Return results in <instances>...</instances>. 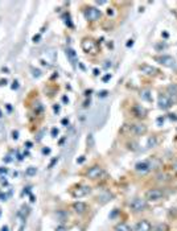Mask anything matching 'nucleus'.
<instances>
[{
	"mask_svg": "<svg viewBox=\"0 0 177 231\" xmlns=\"http://www.w3.org/2000/svg\"><path fill=\"white\" fill-rule=\"evenodd\" d=\"M129 209L134 213H141L148 209V201L141 197H136L129 202Z\"/></svg>",
	"mask_w": 177,
	"mask_h": 231,
	"instance_id": "nucleus-1",
	"label": "nucleus"
},
{
	"mask_svg": "<svg viewBox=\"0 0 177 231\" xmlns=\"http://www.w3.org/2000/svg\"><path fill=\"white\" fill-rule=\"evenodd\" d=\"M164 198V191L159 188H153V189H149L147 190L145 193V199L148 202H159Z\"/></svg>",
	"mask_w": 177,
	"mask_h": 231,
	"instance_id": "nucleus-2",
	"label": "nucleus"
},
{
	"mask_svg": "<svg viewBox=\"0 0 177 231\" xmlns=\"http://www.w3.org/2000/svg\"><path fill=\"white\" fill-rule=\"evenodd\" d=\"M90 193H91V188L89 185H77L74 189H71V197L74 198H82Z\"/></svg>",
	"mask_w": 177,
	"mask_h": 231,
	"instance_id": "nucleus-3",
	"label": "nucleus"
},
{
	"mask_svg": "<svg viewBox=\"0 0 177 231\" xmlns=\"http://www.w3.org/2000/svg\"><path fill=\"white\" fill-rule=\"evenodd\" d=\"M81 46H82V49H83V52H86V53H90V54L98 53V45L91 38H85V40H82Z\"/></svg>",
	"mask_w": 177,
	"mask_h": 231,
	"instance_id": "nucleus-4",
	"label": "nucleus"
},
{
	"mask_svg": "<svg viewBox=\"0 0 177 231\" xmlns=\"http://www.w3.org/2000/svg\"><path fill=\"white\" fill-rule=\"evenodd\" d=\"M103 173H104V170H103L102 167H99V165H92V167H90L89 169H87L86 177L89 178V180H99L103 176Z\"/></svg>",
	"mask_w": 177,
	"mask_h": 231,
	"instance_id": "nucleus-5",
	"label": "nucleus"
},
{
	"mask_svg": "<svg viewBox=\"0 0 177 231\" xmlns=\"http://www.w3.org/2000/svg\"><path fill=\"white\" fill-rule=\"evenodd\" d=\"M83 13H85L86 20H89V21H97V20H99L100 16H102L100 9L95 8V7H87V8H85Z\"/></svg>",
	"mask_w": 177,
	"mask_h": 231,
	"instance_id": "nucleus-6",
	"label": "nucleus"
},
{
	"mask_svg": "<svg viewBox=\"0 0 177 231\" xmlns=\"http://www.w3.org/2000/svg\"><path fill=\"white\" fill-rule=\"evenodd\" d=\"M157 104H159V108L160 110H168L172 107L173 101H172V98L168 94H160V95H159Z\"/></svg>",
	"mask_w": 177,
	"mask_h": 231,
	"instance_id": "nucleus-7",
	"label": "nucleus"
},
{
	"mask_svg": "<svg viewBox=\"0 0 177 231\" xmlns=\"http://www.w3.org/2000/svg\"><path fill=\"white\" fill-rule=\"evenodd\" d=\"M71 209H73V211L75 213V214L82 215V214H85V213L89 211L90 207H89V205H87L86 202L77 201V202H74V203L71 205Z\"/></svg>",
	"mask_w": 177,
	"mask_h": 231,
	"instance_id": "nucleus-8",
	"label": "nucleus"
},
{
	"mask_svg": "<svg viewBox=\"0 0 177 231\" xmlns=\"http://www.w3.org/2000/svg\"><path fill=\"white\" fill-rule=\"evenodd\" d=\"M135 170H136L139 174H147V173H149L151 170V164L148 160H144V161H139L135 164Z\"/></svg>",
	"mask_w": 177,
	"mask_h": 231,
	"instance_id": "nucleus-9",
	"label": "nucleus"
},
{
	"mask_svg": "<svg viewBox=\"0 0 177 231\" xmlns=\"http://www.w3.org/2000/svg\"><path fill=\"white\" fill-rule=\"evenodd\" d=\"M129 131H131V133H134V135H136V136H143L147 133L148 128H147V125L143 124V123H135V124H131Z\"/></svg>",
	"mask_w": 177,
	"mask_h": 231,
	"instance_id": "nucleus-10",
	"label": "nucleus"
},
{
	"mask_svg": "<svg viewBox=\"0 0 177 231\" xmlns=\"http://www.w3.org/2000/svg\"><path fill=\"white\" fill-rule=\"evenodd\" d=\"M156 61H157L160 65L166 66V67H173L174 65H176V60H174L172 56H168V54H164V56L156 57Z\"/></svg>",
	"mask_w": 177,
	"mask_h": 231,
	"instance_id": "nucleus-11",
	"label": "nucleus"
},
{
	"mask_svg": "<svg viewBox=\"0 0 177 231\" xmlns=\"http://www.w3.org/2000/svg\"><path fill=\"white\" fill-rule=\"evenodd\" d=\"M152 223L148 219H140L135 225V231H152Z\"/></svg>",
	"mask_w": 177,
	"mask_h": 231,
	"instance_id": "nucleus-12",
	"label": "nucleus"
},
{
	"mask_svg": "<svg viewBox=\"0 0 177 231\" xmlns=\"http://www.w3.org/2000/svg\"><path fill=\"white\" fill-rule=\"evenodd\" d=\"M132 114H134L136 118L141 119V118H145V116H147V110H145L144 107H141V106H139V104H136V106L132 107Z\"/></svg>",
	"mask_w": 177,
	"mask_h": 231,
	"instance_id": "nucleus-13",
	"label": "nucleus"
},
{
	"mask_svg": "<svg viewBox=\"0 0 177 231\" xmlns=\"http://www.w3.org/2000/svg\"><path fill=\"white\" fill-rule=\"evenodd\" d=\"M140 70H141V73H144V74H147V75H156L159 73V70L156 69V67L145 65V64L140 66Z\"/></svg>",
	"mask_w": 177,
	"mask_h": 231,
	"instance_id": "nucleus-14",
	"label": "nucleus"
},
{
	"mask_svg": "<svg viewBox=\"0 0 177 231\" xmlns=\"http://www.w3.org/2000/svg\"><path fill=\"white\" fill-rule=\"evenodd\" d=\"M114 231H134V228L126 222H119L114 226Z\"/></svg>",
	"mask_w": 177,
	"mask_h": 231,
	"instance_id": "nucleus-15",
	"label": "nucleus"
},
{
	"mask_svg": "<svg viewBox=\"0 0 177 231\" xmlns=\"http://www.w3.org/2000/svg\"><path fill=\"white\" fill-rule=\"evenodd\" d=\"M29 213H31V209H29V206H26V205H23V206H21V209L18 210L17 215L21 218V220H23V222H25V219H26V217H28Z\"/></svg>",
	"mask_w": 177,
	"mask_h": 231,
	"instance_id": "nucleus-16",
	"label": "nucleus"
},
{
	"mask_svg": "<svg viewBox=\"0 0 177 231\" xmlns=\"http://www.w3.org/2000/svg\"><path fill=\"white\" fill-rule=\"evenodd\" d=\"M55 217H57V219L60 220V222H65V220L69 219V213L66 211V210H58V211L55 213Z\"/></svg>",
	"mask_w": 177,
	"mask_h": 231,
	"instance_id": "nucleus-17",
	"label": "nucleus"
},
{
	"mask_svg": "<svg viewBox=\"0 0 177 231\" xmlns=\"http://www.w3.org/2000/svg\"><path fill=\"white\" fill-rule=\"evenodd\" d=\"M66 56L70 58V61H71V64L73 65H75V62H77V54H75V52L73 50V49H70L69 48L68 50H66Z\"/></svg>",
	"mask_w": 177,
	"mask_h": 231,
	"instance_id": "nucleus-18",
	"label": "nucleus"
},
{
	"mask_svg": "<svg viewBox=\"0 0 177 231\" xmlns=\"http://www.w3.org/2000/svg\"><path fill=\"white\" fill-rule=\"evenodd\" d=\"M152 231H169V226L166 223H157L155 227H152Z\"/></svg>",
	"mask_w": 177,
	"mask_h": 231,
	"instance_id": "nucleus-19",
	"label": "nucleus"
},
{
	"mask_svg": "<svg viewBox=\"0 0 177 231\" xmlns=\"http://www.w3.org/2000/svg\"><path fill=\"white\" fill-rule=\"evenodd\" d=\"M140 96H141V99H144V101H147V102L152 101V95H151V91L149 90H141Z\"/></svg>",
	"mask_w": 177,
	"mask_h": 231,
	"instance_id": "nucleus-20",
	"label": "nucleus"
},
{
	"mask_svg": "<svg viewBox=\"0 0 177 231\" xmlns=\"http://www.w3.org/2000/svg\"><path fill=\"white\" fill-rule=\"evenodd\" d=\"M37 174V168L36 167H28L25 169V176L28 177H33V176Z\"/></svg>",
	"mask_w": 177,
	"mask_h": 231,
	"instance_id": "nucleus-21",
	"label": "nucleus"
},
{
	"mask_svg": "<svg viewBox=\"0 0 177 231\" xmlns=\"http://www.w3.org/2000/svg\"><path fill=\"white\" fill-rule=\"evenodd\" d=\"M156 144H157V139H156V136H152V137L148 139V144H147L148 148H153V147H156Z\"/></svg>",
	"mask_w": 177,
	"mask_h": 231,
	"instance_id": "nucleus-22",
	"label": "nucleus"
},
{
	"mask_svg": "<svg viewBox=\"0 0 177 231\" xmlns=\"http://www.w3.org/2000/svg\"><path fill=\"white\" fill-rule=\"evenodd\" d=\"M57 162H58V157H53L52 161H50V162H49V165H48V168H49V169H52V168L54 167V165L57 164Z\"/></svg>",
	"mask_w": 177,
	"mask_h": 231,
	"instance_id": "nucleus-23",
	"label": "nucleus"
},
{
	"mask_svg": "<svg viewBox=\"0 0 177 231\" xmlns=\"http://www.w3.org/2000/svg\"><path fill=\"white\" fill-rule=\"evenodd\" d=\"M32 72H33V77H36V78H38L40 75H41V70H38V69L32 67Z\"/></svg>",
	"mask_w": 177,
	"mask_h": 231,
	"instance_id": "nucleus-24",
	"label": "nucleus"
},
{
	"mask_svg": "<svg viewBox=\"0 0 177 231\" xmlns=\"http://www.w3.org/2000/svg\"><path fill=\"white\" fill-rule=\"evenodd\" d=\"M29 194H31V186H26V188H24L21 196H29Z\"/></svg>",
	"mask_w": 177,
	"mask_h": 231,
	"instance_id": "nucleus-25",
	"label": "nucleus"
},
{
	"mask_svg": "<svg viewBox=\"0 0 177 231\" xmlns=\"http://www.w3.org/2000/svg\"><path fill=\"white\" fill-rule=\"evenodd\" d=\"M55 231H68V228H66L65 225H60L55 227Z\"/></svg>",
	"mask_w": 177,
	"mask_h": 231,
	"instance_id": "nucleus-26",
	"label": "nucleus"
},
{
	"mask_svg": "<svg viewBox=\"0 0 177 231\" xmlns=\"http://www.w3.org/2000/svg\"><path fill=\"white\" fill-rule=\"evenodd\" d=\"M50 133H52V137H57V136H58V130H57V128H52V132H50Z\"/></svg>",
	"mask_w": 177,
	"mask_h": 231,
	"instance_id": "nucleus-27",
	"label": "nucleus"
},
{
	"mask_svg": "<svg viewBox=\"0 0 177 231\" xmlns=\"http://www.w3.org/2000/svg\"><path fill=\"white\" fill-rule=\"evenodd\" d=\"M0 184L3 186H8V181L5 180V177H0Z\"/></svg>",
	"mask_w": 177,
	"mask_h": 231,
	"instance_id": "nucleus-28",
	"label": "nucleus"
},
{
	"mask_svg": "<svg viewBox=\"0 0 177 231\" xmlns=\"http://www.w3.org/2000/svg\"><path fill=\"white\" fill-rule=\"evenodd\" d=\"M12 139L13 140H17L18 139V131H12Z\"/></svg>",
	"mask_w": 177,
	"mask_h": 231,
	"instance_id": "nucleus-29",
	"label": "nucleus"
},
{
	"mask_svg": "<svg viewBox=\"0 0 177 231\" xmlns=\"http://www.w3.org/2000/svg\"><path fill=\"white\" fill-rule=\"evenodd\" d=\"M40 38H41V36H40V35H34L32 40H33V43H38V41H40Z\"/></svg>",
	"mask_w": 177,
	"mask_h": 231,
	"instance_id": "nucleus-30",
	"label": "nucleus"
},
{
	"mask_svg": "<svg viewBox=\"0 0 177 231\" xmlns=\"http://www.w3.org/2000/svg\"><path fill=\"white\" fill-rule=\"evenodd\" d=\"M110 79H111V74H106L104 77L102 78V81H103V82H107V81H110Z\"/></svg>",
	"mask_w": 177,
	"mask_h": 231,
	"instance_id": "nucleus-31",
	"label": "nucleus"
},
{
	"mask_svg": "<svg viewBox=\"0 0 177 231\" xmlns=\"http://www.w3.org/2000/svg\"><path fill=\"white\" fill-rule=\"evenodd\" d=\"M7 173H8V169H7V168L0 167V174H7Z\"/></svg>",
	"mask_w": 177,
	"mask_h": 231,
	"instance_id": "nucleus-32",
	"label": "nucleus"
},
{
	"mask_svg": "<svg viewBox=\"0 0 177 231\" xmlns=\"http://www.w3.org/2000/svg\"><path fill=\"white\" fill-rule=\"evenodd\" d=\"M107 91H106V90H103V91H100V93L99 94H98V95H99L100 96V98H104V96H107Z\"/></svg>",
	"mask_w": 177,
	"mask_h": 231,
	"instance_id": "nucleus-33",
	"label": "nucleus"
},
{
	"mask_svg": "<svg viewBox=\"0 0 177 231\" xmlns=\"http://www.w3.org/2000/svg\"><path fill=\"white\" fill-rule=\"evenodd\" d=\"M7 198H8V196H7V194H3V193H0V201H7Z\"/></svg>",
	"mask_w": 177,
	"mask_h": 231,
	"instance_id": "nucleus-34",
	"label": "nucleus"
},
{
	"mask_svg": "<svg viewBox=\"0 0 177 231\" xmlns=\"http://www.w3.org/2000/svg\"><path fill=\"white\" fill-rule=\"evenodd\" d=\"M118 213H119V210H118V209H114V210H112V213L110 214V218H114L116 214H118Z\"/></svg>",
	"mask_w": 177,
	"mask_h": 231,
	"instance_id": "nucleus-35",
	"label": "nucleus"
},
{
	"mask_svg": "<svg viewBox=\"0 0 177 231\" xmlns=\"http://www.w3.org/2000/svg\"><path fill=\"white\" fill-rule=\"evenodd\" d=\"M17 89H18V82H17V81H15L13 85H12V90H17Z\"/></svg>",
	"mask_w": 177,
	"mask_h": 231,
	"instance_id": "nucleus-36",
	"label": "nucleus"
},
{
	"mask_svg": "<svg viewBox=\"0 0 177 231\" xmlns=\"http://www.w3.org/2000/svg\"><path fill=\"white\" fill-rule=\"evenodd\" d=\"M60 108H61V107L58 106V104H54V106H53V110H54V112H57V114L60 112Z\"/></svg>",
	"mask_w": 177,
	"mask_h": 231,
	"instance_id": "nucleus-37",
	"label": "nucleus"
},
{
	"mask_svg": "<svg viewBox=\"0 0 177 231\" xmlns=\"http://www.w3.org/2000/svg\"><path fill=\"white\" fill-rule=\"evenodd\" d=\"M169 119H171V120H177V115L176 114H169Z\"/></svg>",
	"mask_w": 177,
	"mask_h": 231,
	"instance_id": "nucleus-38",
	"label": "nucleus"
},
{
	"mask_svg": "<svg viewBox=\"0 0 177 231\" xmlns=\"http://www.w3.org/2000/svg\"><path fill=\"white\" fill-rule=\"evenodd\" d=\"M132 45H134V40H128V43L126 44V46H127V48H131Z\"/></svg>",
	"mask_w": 177,
	"mask_h": 231,
	"instance_id": "nucleus-39",
	"label": "nucleus"
},
{
	"mask_svg": "<svg viewBox=\"0 0 177 231\" xmlns=\"http://www.w3.org/2000/svg\"><path fill=\"white\" fill-rule=\"evenodd\" d=\"M42 153H44V154H49L50 153V148H44V149H42Z\"/></svg>",
	"mask_w": 177,
	"mask_h": 231,
	"instance_id": "nucleus-40",
	"label": "nucleus"
},
{
	"mask_svg": "<svg viewBox=\"0 0 177 231\" xmlns=\"http://www.w3.org/2000/svg\"><path fill=\"white\" fill-rule=\"evenodd\" d=\"M83 161H85V157L83 156H81L79 159H77V162H78V164H82Z\"/></svg>",
	"mask_w": 177,
	"mask_h": 231,
	"instance_id": "nucleus-41",
	"label": "nucleus"
},
{
	"mask_svg": "<svg viewBox=\"0 0 177 231\" xmlns=\"http://www.w3.org/2000/svg\"><path fill=\"white\" fill-rule=\"evenodd\" d=\"M29 198H31V202H36V197L33 194H29Z\"/></svg>",
	"mask_w": 177,
	"mask_h": 231,
	"instance_id": "nucleus-42",
	"label": "nucleus"
},
{
	"mask_svg": "<svg viewBox=\"0 0 177 231\" xmlns=\"http://www.w3.org/2000/svg\"><path fill=\"white\" fill-rule=\"evenodd\" d=\"M7 85V79H0V86H5Z\"/></svg>",
	"mask_w": 177,
	"mask_h": 231,
	"instance_id": "nucleus-43",
	"label": "nucleus"
},
{
	"mask_svg": "<svg viewBox=\"0 0 177 231\" xmlns=\"http://www.w3.org/2000/svg\"><path fill=\"white\" fill-rule=\"evenodd\" d=\"M24 228H25V222L21 223V226H20V228H18V231H24Z\"/></svg>",
	"mask_w": 177,
	"mask_h": 231,
	"instance_id": "nucleus-44",
	"label": "nucleus"
},
{
	"mask_svg": "<svg viewBox=\"0 0 177 231\" xmlns=\"http://www.w3.org/2000/svg\"><path fill=\"white\" fill-rule=\"evenodd\" d=\"M157 123H159V124H163V123H164V118H159V119H157Z\"/></svg>",
	"mask_w": 177,
	"mask_h": 231,
	"instance_id": "nucleus-45",
	"label": "nucleus"
},
{
	"mask_svg": "<svg viewBox=\"0 0 177 231\" xmlns=\"http://www.w3.org/2000/svg\"><path fill=\"white\" fill-rule=\"evenodd\" d=\"M11 161H12V159H11L9 156H7V157L4 159V162H11Z\"/></svg>",
	"mask_w": 177,
	"mask_h": 231,
	"instance_id": "nucleus-46",
	"label": "nucleus"
},
{
	"mask_svg": "<svg viewBox=\"0 0 177 231\" xmlns=\"http://www.w3.org/2000/svg\"><path fill=\"white\" fill-rule=\"evenodd\" d=\"M8 230H9V228H8V226H7V225H4V226L1 227V231H8Z\"/></svg>",
	"mask_w": 177,
	"mask_h": 231,
	"instance_id": "nucleus-47",
	"label": "nucleus"
},
{
	"mask_svg": "<svg viewBox=\"0 0 177 231\" xmlns=\"http://www.w3.org/2000/svg\"><path fill=\"white\" fill-rule=\"evenodd\" d=\"M25 145H26V148H32V143H31V141H26Z\"/></svg>",
	"mask_w": 177,
	"mask_h": 231,
	"instance_id": "nucleus-48",
	"label": "nucleus"
},
{
	"mask_svg": "<svg viewBox=\"0 0 177 231\" xmlns=\"http://www.w3.org/2000/svg\"><path fill=\"white\" fill-rule=\"evenodd\" d=\"M62 124H63V125L69 124V120H68V119H62Z\"/></svg>",
	"mask_w": 177,
	"mask_h": 231,
	"instance_id": "nucleus-49",
	"label": "nucleus"
},
{
	"mask_svg": "<svg viewBox=\"0 0 177 231\" xmlns=\"http://www.w3.org/2000/svg\"><path fill=\"white\" fill-rule=\"evenodd\" d=\"M98 74H99V70H98V69H94V75H98Z\"/></svg>",
	"mask_w": 177,
	"mask_h": 231,
	"instance_id": "nucleus-50",
	"label": "nucleus"
},
{
	"mask_svg": "<svg viewBox=\"0 0 177 231\" xmlns=\"http://www.w3.org/2000/svg\"><path fill=\"white\" fill-rule=\"evenodd\" d=\"M98 6H102V4H106V1H97Z\"/></svg>",
	"mask_w": 177,
	"mask_h": 231,
	"instance_id": "nucleus-51",
	"label": "nucleus"
},
{
	"mask_svg": "<svg viewBox=\"0 0 177 231\" xmlns=\"http://www.w3.org/2000/svg\"><path fill=\"white\" fill-rule=\"evenodd\" d=\"M107 13H108V15H112V13H114V12H112V9H110V8H108V11H107Z\"/></svg>",
	"mask_w": 177,
	"mask_h": 231,
	"instance_id": "nucleus-52",
	"label": "nucleus"
},
{
	"mask_svg": "<svg viewBox=\"0 0 177 231\" xmlns=\"http://www.w3.org/2000/svg\"><path fill=\"white\" fill-rule=\"evenodd\" d=\"M62 101H63V102H65V103H66V102H69V99L66 98V96H63V98H62Z\"/></svg>",
	"mask_w": 177,
	"mask_h": 231,
	"instance_id": "nucleus-53",
	"label": "nucleus"
},
{
	"mask_svg": "<svg viewBox=\"0 0 177 231\" xmlns=\"http://www.w3.org/2000/svg\"><path fill=\"white\" fill-rule=\"evenodd\" d=\"M0 217H1V210H0Z\"/></svg>",
	"mask_w": 177,
	"mask_h": 231,
	"instance_id": "nucleus-54",
	"label": "nucleus"
},
{
	"mask_svg": "<svg viewBox=\"0 0 177 231\" xmlns=\"http://www.w3.org/2000/svg\"><path fill=\"white\" fill-rule=\"evenodd\" d=\"M0 116H1V111H0Z\"/></svg>",
	"mask_w": 177,
	"mask_h": 231,
	"instance_id": "nucleus-55",
	"label": "nucleus"
}]
</instances>
